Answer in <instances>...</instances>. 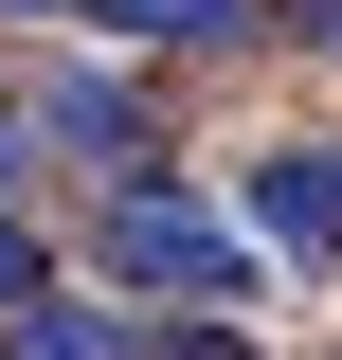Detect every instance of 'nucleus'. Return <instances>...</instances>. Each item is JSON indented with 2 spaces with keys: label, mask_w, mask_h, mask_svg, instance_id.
I'll return each mask as SVG.
<instances>
[{
  "label": "nucleus",
  "mask_w": 342,
  "mask_h": 360,
  "mask_svg": "<svg viewBox=\"0 0 342 360\" xmlns=\"http://www.w3.org/2000/svg\"><path fill=\"white\" fill-rule=\"evenodd\" d=\"M72 270L90 288H127V307H253L270 288V234L216 198V180H90V217H72Z\"/></svg>",
  "instance_id": "1"
},
{
  "label": "nucleus",
  "mask_w": 342,
  "mask_h": 360,
  "mask_svg": "<svg viewBox=\"0 0 342 360\" xmlns=\"http://www.w3.org/2000/svg\"><path fill=\"white\" fill-rule=\"evenodd\" d=\"M18 127H37V162H72V180H163V162H180L163 90H127V72H72V54L18 90Z\"/></svg>",
  "instance_id": "2"
},
{
  "label": "nucleus",
  "mask_w": 342,
  "mask_h": 360,
  "mask_svg": "<svg viewBox=\"0 0 342 360\" xmlns=\"http://www.w3.org/2000/svg\"><path fill=\"white\" fill-rule=\"evenodd\" d=\"M234 217H253L270 252L342 270V144H253V198H234Z\"/></svg>",
  "instance_id": "3"
},
{
  "label": "nucleus",
  "mask_w": 342,
  "mask_h": 360,
  "mask_svg": "<svg viewBox=\"0 0 342 360\" xmlns=\"http://www.w3.org/2000/svg\"><path fill=\"white\" fill-rule=\"evenodd\" d=\"M90 37H127V54H234V37H270V0H72Z\"/></svg>",
  "instance_id": "4"
},
{
  "label": "nucleus",
  "mask_w": 342,
  "mask_h": 360,
  "mask_svg": "<svg viewBox=\"0 0 342 360\" xmlns=\"http://www.w3.org/2000/svg\"><path fill=\"white\" fill-rule=\"evenodd\" d=\"M18 288H54V252H37V217L0 198V307H18Z\"/></svg>",
  "instance_id": "5"
},
{
  "label": "nucleus",
  "mask_w": 342,
  "mask_h": 360,
  "mask_svg": "<svg viewBox=\"0 0 342 360\" xmlns=\"http://www.w3.org/2000/svg\"><path fill=\"white\" fill-rule=\"evenodd\" d=\"M270 37H306V54L342 72V0H270Z\"/></svg>",
  "instance_id": "6"
},
{
  "label": "nucleus",
  "mask_w": 342,
  "mask_h": 360,
  "mask_svg": "<svg viewBox=\"0 0 342 360\" xmlns=\"http://www.w3.org/2000/svg\"><path fill=\"white\" fill-rule=\"evenodd\" d=\"M18 180H37V127H18V90H0V198H18Z\"/></svg>",
  "instance_id": "7"
},
{
  "label": "nucleus",
  "mask_w": 342,
  "mask_h": 360,
  "mask_svg": "<svg viewBox=\"0 0 342 360\" xmlns=\"http://www.w3.org/2000/svg\"><path fill=\"white\" fill-rule=\"evenodd\" d=\"M0 18H72V0H0Z\"/></svg>",
  "instance_id": "8"
}]
</instances>
